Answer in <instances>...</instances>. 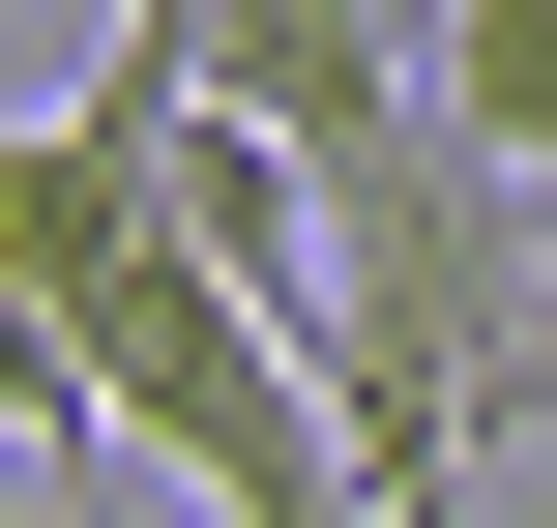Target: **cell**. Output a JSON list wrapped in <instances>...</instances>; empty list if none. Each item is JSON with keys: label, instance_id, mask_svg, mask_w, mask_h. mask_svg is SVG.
Returning a JSON list of instances; mask_svg holds the SVG:
<instances>
[{"label": "cell", "instance_id": "6da1fadb", "mask_svg": "<svg viewBox=\"0 0 557 528\" xmlns=\"http://www.w3.org/2000/svg\"><path fill=\"white\" fill-rule=\"evenodd\" d=\"M411 29L441 0H176V88H235L264 147H352V118H411Z\"/></svg>", "mask_w": 557, "mask_h": 528}, {"label": "cell", "instance_id": "7a4b0ae2", "mask_svg": "<svg viewBox=\"0 0 557 528\" xmlns=\"http://www.w3.org/2000/svg\"><path fill=\"white\" fill-rule=\"evenodd\" d=\"M411 118H441L470 176L557 206V0H441V29H411Z\"/></svg>", "mask_w": 557, "mask_h": 528}, {"label": "cell", "instance_id": "3957f363", "mask_svg": "<svg viewBox=\"0 0 557 528\" xmlns=\"http://www.w3.org/2000/svg\"><path fill=\"white\" fill-rule=\"evenodd\" d=\"M0 528H88V500H59V470H0Z\"/></svg>", "mask_w": 557, "mask_h": 528}]
</instances>
